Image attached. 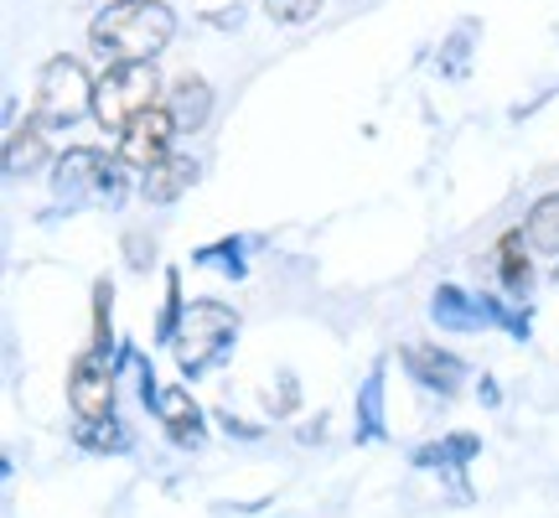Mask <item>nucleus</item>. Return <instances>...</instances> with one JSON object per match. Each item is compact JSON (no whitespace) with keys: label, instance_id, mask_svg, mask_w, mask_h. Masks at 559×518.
<instances>
[{"label":"nucleus","instance_id":"f8f14e48","mask_svg":"<svg viewBox=\"0 0 559 518\" xmlns=\"http://www.w3.org/2000/svg\"><path fill=\"white\" fill-rule=\"evenodd\" d=\"M41 130H47V125L32 120L5 136V177H32L41 161H47V136H41Z\"/></svg>","mask_w":559,"mask_h":518},{"label":"nucleus","instance_id":"39448f33","mask_svg":"<svg viewBox=\"0 0 559 518\" xmlns=\"http://www.w3.org/2000/svg\"><path fill=\"white\" fill-rule=\"evenodd\" d=\"M124 166L120 156L109 161L104 151H94V145H73L68 156H58V166H52V192H58V202H109V208H120L124 202Z\"/></svg>","mask_w":559,"mask_h":518},{"label":"nucleus","instance_id":"20e7f679","mask_svg":"<svg viewBox=\"0 0 559 518\" xmlns=\"http://www.w3.org/2000/svg\"><path fill=\"white\" fill-rule=\"evenodd\" d=\"M94 83L88 68L79 58H47L41 62V79H37V99H32V120H41L47 130H62V125L83 120L94 109Z\"/></svg>","mask_w":559,"mask_h":518},{"label":"nucleus","instance_id":"9d476101","mask_svg":"<svg viewBox=\"0 0 559 518\" xmlns=\"http://www.w3.org/2000/svg\"><path fill=\"white\" fill-rule=\"evenodd\" d=\"M192 181H198V161H192V156H166L156 172H145V181H140V198L156 202V208H166V202H177Z\"/></svg>","mask_w":559,"mask_h":518},{"label":"nucleus","instance_id":"dca6fc26","mask_svg":"<svg viewBox=\"0 0 559 518\" xmlns=\"http://www.w3.org/2000/svg\"><path fill=\"white\" fill-rule=\"evenodd\" d=\"M264 11H270V21H280V26H300V21H311L321 11V0H260Z\"/></svg>","mask_w":559,"mask_h":518},{"label":"nucleus","instance_id":"2eb2a0df","mask_svg":"<svg viewBox=\"0 0 559 518\" xmlns=\"http://www.w3.org/2000/svg\"><path fill=\"white\" fill-rule=\"evenodd\" d=\"M523 234H528L534 249H559V192H549V198H539L534 208H528Z\"/></svg>","mask_w":559,"mask_h":518},{"label":"nucleus","instance_id":"0eeeda50","mask_svg":"<svg viewBox=\"0 0 559 518\" xmlns=\"http://www.w3.org/2000/svg\"><path fill=\"white\" fill-rule=\"evenodd\" d=\"M68 399H73V410H79L83 425H99V420H115V374H109V363L88 348L73 358L68 368Z\"/></svg>","mask_w":559,"mask_h":518},{"label":"nucleus","instance_id":"9b49d317","mask_svg":"<svg viewBox=\"0 0 559 518\" xmlns=\"http://www.w3.org/2000/svg\"><path fill=\"white\" fill-rule=\"evenodd\" d=\"M404 363H409V374H415L425 389H456L461 384V358H451V353H440V348H425V342H415V348H404Z\"/></svg>","mask_w":559,"mask_h":518},{"label":"nucleus","instance_id":"6e6552de","mask_svg":"<svg viewBox=\"0 0 559 518\" xmlns=\"http://www.w3.org/2000/svg\"><path fill=\"white\" fill-rule=\"evenodd\" d=\"M145 404L160 415V425H166V436L177 440V446H202V410L192 404V395L187 389H177V384H156V374H145Z\"/></svg>","mask_w":559,"mask_h":518},{"label":"nucleus","instance_id":"4468645a","mask_svg":"<svg viewBox=\"0 0 559 518\" xmlns=\"http://www.w3.org/2000/svg\"><path fill=\"white\" fill-rule=\"evenodd\" d=\"M498 275H502V285H508V296H528V285H534V264H528L523 228L502 234V244H498Z\"/></svg>","mask_w":559,"mask_h":518},{"label":"nucleus","instance_id":"ddd939ff","mask_svg":"<svg viewBox=\"0 0 559 518\" xmlns=\"http://www.w3.org/2000/svg\"><path fill=\"white\" fill-rule=\"evenodd\" d=\"M171 115H177V130H202L207 125V115H213V89H207V79H187L171 89V104H166Z\"/></svg>","mask_w":559,"mask_h":518},{"label":"nucleus","instance_id":"423d86ee","mask_svg":"<svg viewBox=\"0 0 559 518\" xmlns=\"http://www.w3.org/2000/svg\"><path fill=\"white\" fill-rule=\"evenodd\" d=\"M177 115L166 109V104H156V109H145V115H135V120L120 130V151L115 156L130 166V172H156L166 156H177L171 145H177Z\"/></svg>","mask_w":559,"mask_h":518},{"label":"nucleus","instance_id":"7ed1b4c3","mask_svg":"<svg viewBox=\"0 0 559 518\" xmlns=\"http://www.w3.org/2000/svg\"><path fill=\"white\" fill-rule=\"evenodd\" d=\"M160 99V73L156 62H109L94 83V120L104 130H124V125L156 109Z\"/></svg>","mask_w":559,"mask_h":518},{"label":"nucleus","instance_id":"f3484780","mask_svg":"<svg viewBox=\"0 0 559 518\" xmlns=\"http://www.w3.org/2000/svg\"><path fill=\"white\" fill-rule=\"evenodd\" d=\"M83 446H94V451H124L130 436L120 431V420H109V431H94V425H88V431H83Z\"/></svg>","mask_w":559,"mask_h":518},{"label":"nucleus","instance_id":"1a4fd4ad","mask_svg":"<svg viewBox=\"0 0 559 518\" xmlns=\"http://www.w3.org/2000/svg\"><path fill=\"white\" fill-rule=\"evenodd\" d=\"M430 317H436L440 327H481V321H508L487 296L472 301V296H461L456 285H440V291H436V306H430Z\"/></svg>","mask_w":559,"mask_h":518},{"label":"nucleus","instance_id":"f03ea898","mask_svg":"<svg viewBox=\"0 0 559 518\" xmlns=\"http://www.w3.org/2000/svg\"><path fill=\"white\" fill-rule=\"evenodd\" d=\"M234 338H239V311H228L223 301H187V317H181L177 338H171L177 368L187 379H198L234 348Z\"/></svg>","mask_w":559,"mask_h":518},{"label":"nucleus","instance_id":"f257e3e1","mask_svg":"<svg viewBox=\"0 0 559 518\" xmlns=\"http://www.w3.org/2000/svg\"><path fill=\"white\" fill-rule=\"evenodd\" d=\"M171 37H177V16L160 0H115L88 26V42L115 62H156V52H166Z\"/></svg>","mask_w":559,"mask_h":518}]
</instances>
